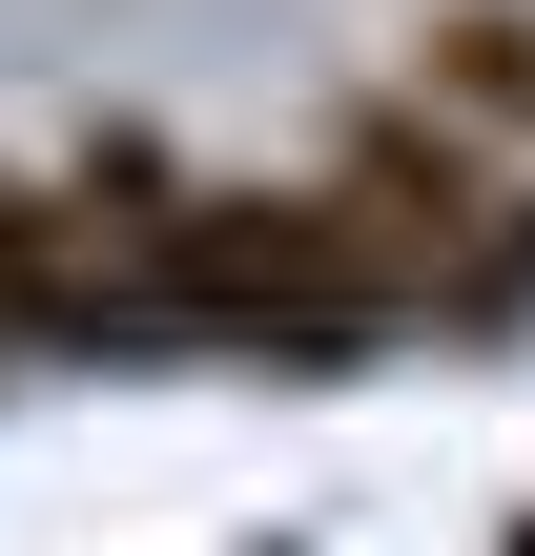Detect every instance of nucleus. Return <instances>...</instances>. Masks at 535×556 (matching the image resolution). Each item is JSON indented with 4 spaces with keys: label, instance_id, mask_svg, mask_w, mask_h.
Wrapping results in <instances>:
<instances>
[{
    "label": "nucleus",
    "instance_id": "4",
    "mask_svg": "<svg viewBox=\"0 0 535 556\" xmlns=\"http://www.w3.org/2000/svg\"><path fill=\"white\" fill-rule=\"evenodd\" d=\"M412 103H454L495 165H535V0H433L412 21Z\"/></svg>",
    "mask_w": 535,
    "mask_h": 556
},
{
    "label": "nucleus",
    "instance_id": "1",
    "mask_svg": "<svg viewBox=\"0 0 535 556\" xmlns=\"http://www.w3.org/2000/svg\"><path fill=\"white\" fill-rule=\"evenodd\" d=\"M330 206L392 248L412 330H515V309H535V165H495L454 103L371 83V103L330 124Z\"/></svg>",
    "mask_w": 535,
    "mask_h": 556
},
{
    "label": "nucleus",
    "instance_id": "2",
    "mask_svg": "<svg viewBox=\"0 0 535 556\" xmlns=\"http://www.w3.org/2000/svg\"><path fill=\"white\" fill-rule=\"evenodd\" d=\"M186 351H268V371H371L412 330L392 248L330 206V186H186Z\"/></svg>",
    "mask_w": 535,
    "mask_h": 556
},
{
    "label": "nucleus",
    "instance_id": "3",
    "mask_svg": "<svg viewBox=\"0 0 535 556\" xmlns=\"http://www.w3.org/2000/svg\"><path fill=\"white\" fill-rule=\"evenodd\" d=\"M0 351H124L103 248H82V206H62V186H0Z\"/></svg>",
    "mask_w": 535,
    "mask_h": 556
}]
</instances>
